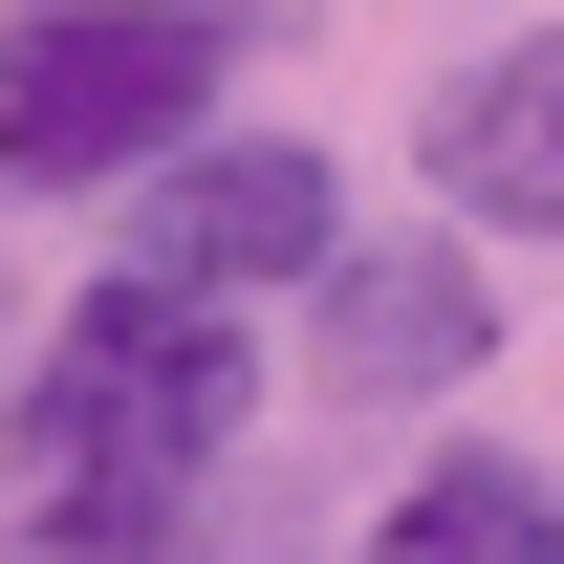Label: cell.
<instances>
[{
    "label": "cell",
    "mask_w": 564,
    "mask_h": 564,
    "mask_svg": "<svg viewBox=\"0 0 564 564\" xmlns=\"http://www.w3.org/2000/svg\"><path fill=\"white\" fill-rule=\"evenodd\" d=\"M152 564H217V543H152ZM239 564H282V543H239Z\"/></svg>",
    "instance_id": "cell-7"
},
{
    "label": "cell",
    "mask_w": 564,
    "mask_h": 564,
    "mask_svg": "<svg viewBox=\"0 0 564 564\" xmlns=\"http://www.w3.org/2000/svg\"><path fill=\"white\" fill-rule=\"evenodd\" d=\"M369 564H564V499L521 478V456H434V478L369 521Z\"/></svg>",
    "instance_id": "cell-6"
},
{
    "label": "cell",
    "mask_w": 564,
    "mask_h": 564,
    "mask_svg": "<svg viewBox=\"0 0 564 564\" xmlns=\"http://www.w3.org/2000/svg\"><path fill=\"white\" fill-rule=\"evenodd\" d=\"M478 348H499L478 261H434V239H391V261H326V391H348V413H413V391H456Z\"/></svg>",
    "instance_id": "cell-4"
},
{
    "label": "cell",
    "mask_w": 564,
    "mask_h": 564,
    "mask_svg": "<svg viewBox=\"0 0 564 564\" xmlns=\"http://www.w3.org/2000/svg\"><path fill=\"white\" fill-rule=\"evenodd\" d=\"M434 196L499 217V239H564V44H499V66L434 109Z\"/></svg>",
    "instance_id": "cell-5"
},
{
    "label": "cell",
    "mask_w": 564,
    "mask_h": 564,
    "mask_svg": "<svg viewBox=\"0 0 564 564\" xmlns=\"http://www.w3.org/2000/svg\"><path fill=\"white\" fill-rule=\"evenodd\" d=\"M326 152H282V131H239V152H174V174H152L131 196V239H109V261H174V282H239V304H261V282H304L326 261Z\"/></svg>",
    "instance_id": "cell-3"
},
{
    "label": "cell",
    "mask_w": 564,
    "mask_h": 564,
    "mask_svg": "<svg viewBox=\"0 0 564 564\" xmlns=\"http://www.w3.org/2000/svg\"><path fill=\"white\" fill-rule=\"evenodd\" d=\"M239 282H174V261H109L66 304V348L22 369V434H0V521L22 543H87V564H152L174 521L217 499L239 456Z\"/></svg>",
    "instance_id": "cell-1"
},
{
    "label": "cell",
    "mask_w": 564,
    "mask_h": 564,
    "mask_svg": "<svg viewBox=\"0 0 564 564\" xmlns=\"http://www.w3.org/2000/svg\"><path fill=\"white\" fill-rule=\"evenodd\" d=\"M239 87L196 0H44V22H0V174L22 196H109L152 152H196V109Z\"/></svg>",
    "instance_id": "cell-2"
}]
</instances>
